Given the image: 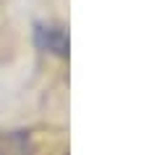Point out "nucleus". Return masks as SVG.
<instances>
[{"label": "nucleus", "mask_w": 157, "mask_h": 155, "mask_svg": "<svg viewBox=\"0 0 157 155\" xmlns=\"http://www.w3.org/2000/svg\"><path fill=\"white\" fill-rule=\"evenodd\" d=\"M0 155H34V142L29 132H3Z\"/></svg>", "instance_id": "1"}, {"label": "nucleus", "mask_w": 157, "mask_h": 155, "mask_svg": "<svg viewBox=\"0 0 157 155\" xmlns=\"http://www.w3.org/2000/svg\"><path fill=\"white\" fill-rule=\"evenodd\" d=\"M37 37H39V45H42L45 50H50V53H55V55H66L68 53V37L63 34V29H58V27H39Z\"/></svg>", "instance_id": "2"}]
</instances>
